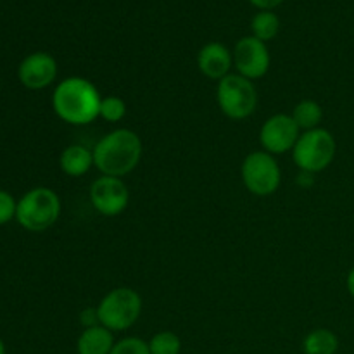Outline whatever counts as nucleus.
Returning a JSON list of instances; mask_svg holds the SVG:
<instances>
[{"label": "nucleus", "instance_id": "ddd939ff", "mask_svg": "<svg viewBox=\"0 0 354 354\" xmlns=\"http://www.w3.org/2000/svg\"><path fill=\"white\" fill-rule=\"evenodd\" d=\"M114 344V335L104 325L85 328L76 341V353L78 354H111Z\"/></svg>", "mask_w": 354, "mask_h": 354}, {"label": "nucleus", "instance_id": "1a4fd4ad", "mask_svg": "<svg viewBox=\"0 0 354 354\" xmlns=\"http://www.w3.org/2000/svg\"><path fill=\"white\" fill-rule=\"evenodd\" d=\"M270 50L265 41L256 37H244L235 44L234 66L241 76L248 80H259L270 69Z\"/></svg>", "mask_w": 354, "mask_h": 354}, {"label": "nucleus", "instance_id": "b1692460", "mask_svg": "<svg viewBox=\"0 0 354 354\" xmlns=\"http://www.w3.org/2000/svg\"><path fill=\"white\" fill-rule=\"evenodd\" d=\"M297 183H299V185H303V187H311L315 183L313 173L301 171L299 176H297Z\"/></svg>", "mask_w": 354, "mask_h": 354}, {"label": "nucleus", "instance_id": "9b49d317", "mask_svg": "<svg viewBox=\"0 0 354 354\" xmlns=\"http://www.w3.org/2000/svg\"><path fill=\"white\" fill-rule=\"evenodd\" d=\"M17 78L30 90L47 88L57 78V62L48 52H33L21 61Z\"/></svg>", "mask_w": 354, "mask_h": 354}, {"label": "nucleus", "instance_id": "4be33fe9", "mask_svg": "<svg viewBox=\"0 0 354 354\" xmlns=\"http://www.w3.org/2000/svg\"><path fill=\"white\" fill-rule=\"evenodd\" d=\"M80 324H82L85 328L100 325L97 308H86V310H83L82 313H80Z\"/></svg>", "mask_w": 354, "mask_h": 354}, {"label": "nucleus", "instance_id": "39448f33", "mask_svg": "<svg viewBox=\"0 0 354 354\" xmlns=\"http://www.w3.org/2000/svg\"><path fill=\"white\" fill-rule=\"evenodd\" d=\"M337 152L334 135L325 128L303 131L292 149V159L301 171L320 173L332 165Z\"/></svg>", "mask_w": 354, "mask_h": 354}, {"label": "nucleus", "instance_id": "393cba45", "mask_svg": "<svg viewBox=\"0 0 354 354\" xmlns=\"http://www.w3.org/2000/svg\"><path fill=\"white\" fill-rule=\"evenodd\" d=\"M346 287H348L351 297H354V268H351V272L348 273V279H346Z\"/></svg>", "mask_w": 354, "mask_h": 354}, {"label": "nucleus", "instance_id": "a878e982", "mask_svg": "<svg viewBox=\"0 0 354 354\" xmlns=\"http://www.w3.org/2000/svg\"><path fill=\"white\" fill-rule=\"evenodd\" d=\"M0 354H6V344H3L2 339H0Z\"/></svg>", "mask_w": 354, "mask_h": 354}, {"label": "nucleus", "instance_id": "412c9836", "mask_svg": "<svg viewBox=\"0 0 354 354\" xmlns=\"http://www.w3.org/2000/svg\"><path fill=\"white\" fill-rule=\"evenodd\" d=\"M17 201L7 190L0 189V227L16 220Z\"/></svg>", "mask_w": 354, "mask_h": 354}, {"label": "nucleus", "instance_id": "f3484780", "mask_svg": "<svg viewBox=\"0 0 354 354\" xmlns=\"http://www.w3.org/2000/svg\"><path fill=\"white\" fill-rule=\"evenodd\" d=\"M252 37H256L261 41H270L277 37L280 30L279 16L272 10H259L251 21Z\"/></svg>", "mask_w": 354, "mask_h": 354}, {"label": "nucleus", "instance_id": "a211bd4d", "mask_svg": "<svg viewBox=\"0 0 354 354\" xmlns=\"http://www.w3.org/2000/svg\"><path fill=\"white\" fill-rule=\"evenodd\" d=\"M149 351H151V354H180V351H182V341L171 330L158 332L149 341Z\"/></svg>", "mask_w": 354, "mask_h": 354}, {"label": "nucleus", "instance_id": "6ab92c4d", "mask_svg": "<svg viewBox=\"0 0 354 354\" xmlns=\"http://www.w3.org/2000/svg\"><path fill=\"white\" fill-rule=\"evenodd\" d=\"M127 114V104L123 99L116 95L102 97L100 100V109H99V118L109 121V123H118L121 121Z\"/></svg>", "mask_w": 354, "mask_h": 354}, {"label": "nucleus", "instance_id": "dca6fc26", "mask_svg": "<svg viewBox=\"0 0 354 354\" xmlns=\"http://www.w3.org/2000/svg\"><path fill=\"white\" fill-rule=\"evenodd\" d=\"M292 120L299 127L301 131H310L315 128H320L322 120H324V109L317 100H301L292 111Z\"/></svg>", "mask_w": 354, "mask_h": 354}, {"label": "nucleus", "instance_id": "0eeeda50", "mask_svg": "<svg viewBox=\"0 0 354 354\" xmlns=\"http://www.w3.org/2000/svg\"><path fill=\"white\" fill-rule=\"evenodd\" d=\"M241 176L245 189L259 197H268L279 190L282 182V171L275 156L266 151H256L248 154L242 161Z\"/></svg>", "mask_w": 354, "mask_h": 354}, {"label": "nucleus", "instance_id": "4468645a", "mask_svg": "<svg viewBox=\"0 0 354 354\" xmlns=\"http://www.w3.org/2000/svg\"><path fill=\"white\" fill-rule=\"evenodd\" d=\"M59 166H61L62 173L68 176L86 175L93 168V151L80 144L68 145L61 152Z\"/></svg>", "mask_w": 354, "mask_h": 354}, {"label": "nucleus", "instance_id": "5701e85b", "mask_svg": "<svg viewBox=\"0 0 354 354\" xmlns=\"http://www.w3.org/2000/svg\"><path fill=\"white\" fill-rule=\"evenodd\" d=\"M254 7H258L259 10H272L275 7H279L283 0H249Z\"/></svg>", "mask_w": 354, "mask_h": 354}, {"label": "nucleus", "instance_id": "6e6552de", "mask_svg": "<svg viewBox=\"0 0 354 354\" xmlns=\"http://www.w3.org/2000/svg\"><path fill=\"white\" fill-rule=\"evenodd\" d=\"M90 203L102 216H118L130 203L127 183L118 176L100 175L90 185Z\"/></svg>", "mask_w": 354, "mask_h": 354}, {"label": "nucleus", "instance_id": "20e7f679", "mask_svg": "<svg viewBox=\"0 0 354 354\" xmlns=\"http://www.w3.org/2000/svg\"><path fill=\"white\" fill-rule=\"evenodd\" d=\"M97 313L100 325L111 332L128 330L140 318L142 297L130 287H116L100 299Z\"/></svg>", "mask_w": 354, "mask_h": 354}, {"label": "nucleus", "instance_id": "f257e3e1", "mask_svg": "<svg viewBox=\"0 0 354 354\" xmlns=\"http://www.w3.org/2000/svg\"><path fill=\"white\" fill-rule=\"evenodd\" d=\"M100 100L102 97L90 80L69 76L55 86L52 107L64 123L80 127L92 123L99 118Z\"/></svg>", "mask_w": 354, "mask_h": 354}, {"label": "nucleus", "instance_id": "9d476101", "mask_svg": "<svg viewBox=\"0 0 354 354\" xmlns=\"http://www.w3.org/2000/svg\"><path fill=\"white\" fill-rule=\"evenodd\" d=\"M303 131L290 114H275L263 123L259 130V142L263 149L273 156L292 151Z\"/></svg>", "mask_w": 354, "mask_h": 354}, {"label": "nucleus", "instance_id": "aec40b11", "mask_svg": "<svg viewBox=\"0 0 354 354\" xmlns=\"http://www.w3.org/2000/svg\"><path fill=\"white\" fill-rule=\"evenodd\" d=\"M111 354H151L149 342L140 337H124L114 344Z\"/></svg>", "mask_w": 354, "mask_h": 354}, {"label": "nucleus", "instance_id": "423d86ee", "mask_svg": "<svg viewBox=\"0 0 354 354\" xmlns=\"http://www.w3.org/2000/svg\"><path fill=\"white\" fill-rule=\"evenodd\" d=\"M216 100L225 116L237 121L245 120L258 106V90L251 80L244 78L239 73H230L218 82Z\"/></svg>", "mask_w": 354, "mask_h": 354}, {"label": "nucleus", "instance_id": "7ed1b4c3", "mask_svg": "<svg viewBox=\"0 0 354 354\" xmlns=\"http://www.w3.org/2000/svg\"><path fill=\"white\" fill-rule=\"evenodd\" d=\"M61 216V199L48 187H35L17 201L16 221L28 232H44Z\"/></svg>", "mask_w": 354, "mask_h": 354}, {"label": "nucleus", "instance_id": "f03ea898", "mask_svg": "<svg viewBox=\"0 0 354 354\" xmlns=\"http://www.w3.org/2000/svg\"><path fill=\"white\" fill-rule=\"evenodd\" d=\"M92 151L93 166L102 175L123 178L137 168L144 147L140 137L133 130L118 128L104 135Z\"/></svg>", "mask_w": 354, "mask_h": 354}, {"label": "nucleus", "instance_id": "f8f14e48", "mask_svg": "<svg viewBox=\"0 0 354 354\" xmlns=\"http://www.w3.org/2000/svg\"><path fill=\"white\" fill-rule=\"evenodd\" d=\"M197 66L206 78L220 82L225 76L230 75V69L234 66V54L228 50L227 45L220 41H209L199 50Z\"/></svg>", "mask_w": 354, "mask_h": 354}, {"label": "nucleus", "instance_id": "2eb2a0df", "mask_svg": "<svg viewBox=\"0 0 354 354\" xmlns=\"http://www.w3.org/2000/svg\"><path fill=\"white\" fill-rule=\"evenodd\" d=\"M339 351V337L328 328H315L304 337V354H335Z\"/></svg>", "mask_w": 354, "mask_h": 354}]
</instances>
